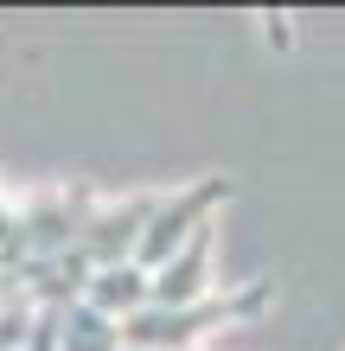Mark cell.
Wrapping results in <instances>:
<instances>
[{
	"label": "cell",
	"instance_id": "2",
	"mask_svg": "<svg viewBox=\"0 0 345 351\" xmlns=\"http://www.w3.org/2000/svg\"><path fill=\"white\" fill-rule=\"evenodd\" d=\"M230 192H237L230 179H198V185H179V192H160V211H154L147 230H141L134 268H147V275H154V268H167V262L217 217V204H230Z\"/></svg>",
	"mask_w": 345,
	"mask_h": 351
},
{
	"label": "cell",
	"instance_id": "3",
	"mask_svg": "<svg viewBox=\"0 0 345 351\" xmlns=\"http://www.w3.org/2000/svg\"><path fill=\"white\" fill-rule=\"evenodd\" d=\"M26 211V243H32V262L38 256H71L84 243L90 217H96V192L90 185H64V192H38V198H19Z\"/></svg>",
	"mask_w": 345,
	"mask_h": 351
},
{
	"label": "cell",
	"instance_id": "8",
	"mask_svg": "<svg viewBox=\"0 0 345 351\" xmlns=\"http://www.w3.org/2000/svg\"><path fill=\"white\" fill-rule=\"evenodd\" d=\"M0 300H7V294H0Z\"/></svg>",
	"mask_w": 345,
	"mask_h": 351
},
{
	"label": "cell",
	"instance_id": "1",
	"mask_svg": "<svg viewBox=\"0 0 345 351\" xmlns=\"http://www.w3.org/2000/svg\"><path fill=\"white\" fill-rule=\"evenodd\" d=\"M269 300H275V281H243L192 306H141L134 319H121V351H198V339L224 332L237 319H262Z\"/></svg>",
	"mask_w": 345,
	"mask_h": 351
},
{
	"label": "cell",
	"instance_id": "5",
	"mask_svg": "<svg viewBox=\"0 0 345 351\" xmlns=\"http://www.w3.org/2000/svg\"><path fill=\"white\" fill-rule=\"evenodd\" d=\"M211 256H217V217H211L167 268H154V300H147V306H192V300H211V294H217Z\"/></svg>",
	"mask_w": 345,
	"mask_h": 351
},
{
	"label": "cell",
	"instance_id": "6",
	"mask_svg": "<svg viewBox=\"0 0 345 351\" xmlns=\"http://www.w3.org/2000/svg\"><path fill=\"white\" fill-rule=\"evenodd\" d=\"M96 313H109V319H134L141 306L154 300V275L147 268H134V262H115V268H96L90 275V294H84Z\"/></svg>",
	"mask_w": 345,
	"mask_h": 351
},
{
	"label": "cell",
	"instance_id": "4",
	"mask_svg": "<svg viewBox=\"0 0 345 351\" xmlns=\"http://www.w3.org/2000/svg\"><path fill=\"white\" fill-rule=\"evenodd\" d=\"M154 211H160V192H128L121 204H96V217H90L84 243H77V256H84L90 268L134 262V250H141V230L154 223Z\"/></svg>",
	"mask_w": 345,
	"mask_h": 351
},
{
	"label": "cell",
	"instance_id": "7",
	"mask_svg": "<svg viewBox=\"0 0 345 351\" xmlns=\"http://www.w3.org/2000/svg\"><path fill=\"white\" fill-rule=\"evenodd\" d=\"M58 351H121V319L96 313L90 300H77L58 313Z\"/></svg>",
	"mask_w": 345,
	"mask_h": 351
}]
</instances>
